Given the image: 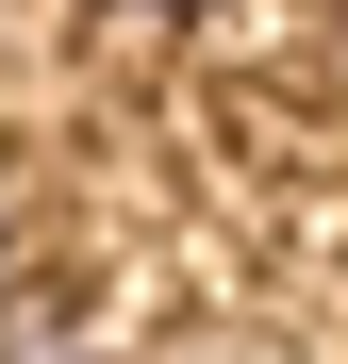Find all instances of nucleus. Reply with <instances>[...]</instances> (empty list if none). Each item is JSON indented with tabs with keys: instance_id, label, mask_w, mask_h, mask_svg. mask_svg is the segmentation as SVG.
<instances>
[{
	"instance_id": "nucleus-2",
	"label": "nucleus",
	"mask_w": 348,
	"mask_h": 364,
	"mask_svg": "<svg viewBox=\"0 0 348 364\" xmlns=\"http://www.w3.org/2000/svg\"><path fill=\"white\" fill-rule=\"evenodd\" d=\"M0 298H17V199H0Z\"/></svg>"
},
{
	"instance_id": "nucleus-3",
	"label": "nucleus",
	"mask_w": 348,
	"mask_h": 364,
	"mask_svg": "<svg viewBox=\"0 0 348 364\" xmlns=\"http://www.w3.org/2000/svg\"><path fill=\"white\" fill-rule=\"evenodd\" d=\"M133 17H199V0H133Z\"/></svg>"
},
{
	"instance_id": "nucleus-1",
	"label": "nucleus",
	"mask_w": 348,
	"mask_h": 364,
	"mask_svg": "<svg viewBox=\"0 0 348 364\" xmlns=\"http://www.w3.org/2000/svg\"><path fill=\"white\" fill-rule=\"evenodd\" d=\"M0 364H116V331L67 298H0Z\"/></svg>"
}]
</instances>
